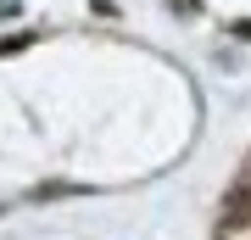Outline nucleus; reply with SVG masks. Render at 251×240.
<instances>
[{"mask_svg":"<svg viewBox=\"0 0 251 240\" xmlns=\"http://www.w3.org/2000/svg\"><path fill=\"white\" fill-rule=\"evenodd\" d=\"M23 45H34V34H11V39H0V51L11 56V51H23Z\"/></svg>","mask_w":251,"mask_h":240,"instance_id":"nucleus-2","label":"nucleus"},{"mask_svg":"<svg viewBox=\"0 0 251 240\" xmlns=\"http://www.w3.org/2000/svg\"><path fill=\"white\" fill-rule=\"evenodd\" d=\"M173 11H179V17H190V11H196V0H168Z\"/></svg>","mask_w":251,"mask_h":240,"instance_id":"nucleus-3","label":"nucleus"},{"mask_svg":"<svg viewBox=\"0 0 251 240\" xmlns=\"http://www.w3.org/2000/svg\"><path fill=\"white\" fill-rule=\"evenodd\" d=\"M246 223H251V168L234 179L229 196H224V229L234 235V229H246Z\"/></svg>","mask_w":251,"mask_h":240,"instance_id":"nucleus-1","label":"nucleus"}]
</instances>
